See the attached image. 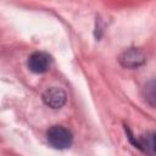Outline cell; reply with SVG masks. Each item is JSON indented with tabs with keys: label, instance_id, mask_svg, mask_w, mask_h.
<instances>
[{
	"label": "cell",
	"instance_id": "1",
	"mask_svg": "<svg viewBox=\"0 0 156 156\" xmlns=\"http://www.w3.org/2000/svg\"><path fill=\"white\" fill-rule=\"evenodd\" d=\"M48 141L55 149H66L72 144V133L62 126H52L46 132Z\"/></svg>",
	"mask_w": 156,
	"mask_h": 156
},
{
	"label": "cell",
	"instance_id": "2",
	"mask_svg": "<svg viewBox=\"0 0 156 156\" xmlns=\"http://www.w3.org/2000/svg\"><path fill=\"white\" fill-rule=\"evenodd\" d=\"M51 58L46 52H33L28 58V68L34 73H44L49 69Z\"/></svg>",
	"mask_w": 156,
	"mask_h": 156
},
{
	"label": "cell",
	"instance_id": "3",
	"mask_svg": "<svg viewBox=\"0 0 156 156\" xmlns=\"http://www.w3.org/2000/svg\"><path fill=\"white\" fill-rule=\"evenodd\" d=\"M43 101L51 108H60L66 102V93L56 87L49 88L43 93Z\"/></svg>",
	"mask_w": 156,
	"mask_h": 156
},
{
	"label": "cell",
	"instance_id": "4",
	"mask_svg": "<svg viewBox=\"0 0 156 156\" xmlns=\"http://www.w3.org/2000/svg\"><path fill=\"white\" fill-rule=\"evenodd\" d=\"M119 62L123 67L127 68H136L141 66L145 62V56L144 54L138 50V49H129L126 50L121 56H119Z\"/></svg>",
	"mask_w": 156,
	"mask_h": 156
},
{
	"label": "cell",
	"instance_id": "5",
	"mask_svg": "<svg viewBox=\"0 0 156 156\" xmlns=\"http://www.w3.org/2000/svg\"><path fill=\"white\" fill-rule=\"evenodd\" d=\"M136 147L141 149L145 152L154 154V149H155L154 133H150V134H146V135H141L139 139H136Z\"/></svg>",
	"mask_w": 156,
	"mask_h": 156
},
{
	"label": "cell",
	"instance_id": "6",
	"mask_svg": "<svg viewBox=\"0 0 156 156\" xmlns=\"http://www.w3.org/2000/svg\"><path fill=\"white\" fill-rule=\"evenodd\" d=\"M145 87H146V88L150 90L149 95H146V99H147V100H150V104L154 106V100H155V93H154L155 88H154V82L151 80V82H150V84H146Z\"/></svg>",
	"mask_w": 156,
	"mask_h": 156
}]
</instances>
